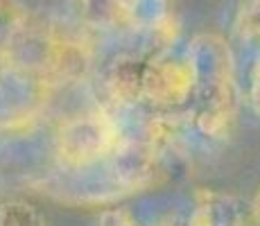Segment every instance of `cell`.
<instances>
[{"instance_id":"cell-4","label":"cell","mask_w":260,"mask_h":226,"mask_svg":"<svg viewBox=\"0 0 260 226\" xmlns=\"http://www.w3.org/2000/svg\"><path fill=\"white\" fill-rule=\"evenodd\" d=\"M186 54L192 63L197 90L194 98L199 102L206 100H226L236 98L233 88V54L229 43L219 34L202 32L192 37L188 43Z\"/></svg>"},{"instance_id":"cell-6","label":"cell","mask_w":260,"mask_h":226,"mask_svg":"<svg viewBox=\"0 0 260 226\" xmlns=\"http://www.w3.org/2000/svg\"><path fill=\"white\" fill-rule=\"evenodd\" d=\"M236 124V98L206 100L194 111V129L213 140L226 138Z\"/></svg>"},{"instance_id":"cell-9","label":"cell","mask_w":260,"mask_h":226,"mask_svg":"<svg viewBox=\"0 0 260 226\" xmlns=\"http://www.w3.org/2000/svg\"><path fill=\"white\" fill-rule=\"evenodd\" d=\"M98 226H141L127 208H107L100 213Z\"/></svg>"},{"instance_id":"cell-8","label":"cell","mask_w":260,"mask_h":226,"mask_svg":"<svg viewBox=\"0 0 260 226\" xmlns=\"http://www.w3.org/2000/svg\"><path fill=\"white\" fill-rule=\"evenodd\" d=\"M0 226H46V217L25 199H7L0 204Z\"/></svg>"},{"instance_id":"cell-2","label":"cell","mask_w":260,"mask_h":226,"mask_svg":"<svg viewBox=\"0 0 260 226\" xmlns=\"http://www.w3.org/2000/svg\"><path fill=\"white\" fill-rule=\"evenodd\" d=\"M46 95L48 82L43 75L0 61V129H27L41 111Z\"/></svg>"},{"instance_id":"cell-11","label":"cell","mask_w":260,"mask_h":226,"mask_svg":"<svg viewBox=\"0 0 260 226\" xmlns=\"http://www.w3.org/2000/svg\"><path fill=\"white\" fill-rule=\"evenodd\" d=\"M251 215H253V224L260 226V188H258L256 197H253V202H251Z\"/></svg>"},{"instance_id":"cell-1","label":"cell","mask_w":260,"mask_h":226,"mask_svg":"<svg viewBox=\"0 0 260 226\" xmlns=\"http://www.w3.org/2000/svg\"><path fill=\"white\" fill-rule=\"evenodd\" d=\"M124 143L120 122L100 107L61 120L52 138V152L59 168L82 170L111 158Z\"/></svg>"},{"instance_id":"cell-5","label":"cell","mask_w":260,"mask_h":226,"mask_svg":"<svg viewBox=\"0 0 260 226\" xmlns=\"http://www.w3.org/2000/svg\"><path fill=\"white\" fill-rule=\"evenodd\" d=\"M251 204L217 190H199L188 226H251Z\"/></svg>"},{"instance_id":"cell-3","label":"cell","mask_w":260,"mask_h":226,"mask_svg":"<svg viewBox=\"0 0 260 226\" xmlns=\"http://www.w3.org/2000/svg\"><path fill=\"white\" fill-rule=\"evenodd\" d=\"M197 77L188 54L158 52L145 61L141 98L158 109L183 107L188 100L194 98Z\"/></svg>"},{"instance_id":"cell-7","label":"cell","mask_w":260,"mask_h":226,"mask_svg":"<svg viewBox=\"0 0 260 226\" xmlns=\"http://www.w3.org/2000/svg\"><path fill=\"white\" fill-rule=\"evenodd\" d=\"M122 14L138 29H158L170 16V0H124Z\"/></svg>"},{"instance_id":"cell-10","label":"cell","mask_w":260,"mask_h":226,"mask_svg":"<svg viewBox=\"0 0 260 226\" xmlns=\"http://www.w3.org/2000/svg\"><path fill=\"white\" fill-rule=\"evenodd\" d=\"M249 98H251V104L253 109L260 113V57L253 66V73H251V90H249Z\"/></svg>"}]
</instances>
